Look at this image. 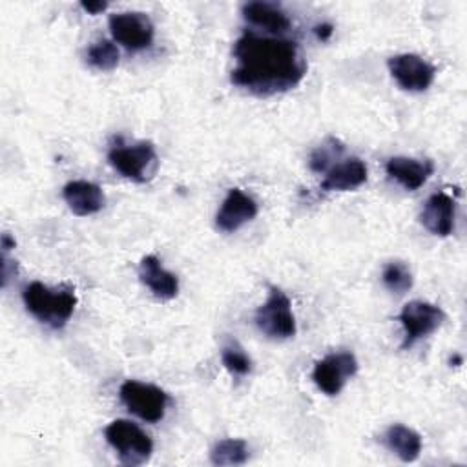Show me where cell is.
I'll return each mask as SVG.
<instances>
[{"label": "cell", "mask_w": 467, "mask_h": 467, "mask_svg": "<svg viewBox=\"0 0 467 467\" xmlns=\"http://www.w3.org/2000/svg\"><path fill=\"white\" fill-rule=\"evenodd\" d=\"M230 80L255 95L288 91L305 77L306 66L294 40L246 31L234 46Z\"/></svg>", "instance_id": "1"}, {"label": "cell", "mask_w": 467, "mask_h": 467, "mask_svg": "<svg viewBox=\"0 0 467 467\" xmlns=\"http://www.w3.org/2000/svg\"><path fill=\"white\" fill-rule=\"evenodd\" d=\"M22 299L27 312L51 328L64 327L73 316L77 305V296L73 288H49L40 281L29 283L22 292Z\"/></svg>", "instance_id": "2"}, {"label": "cell", "mask_w": 467, "mask_h": 467, "mask_svg": "<svg viewBox=\"0 0 467 467\" xmlns=\"http://www.w3.org/2000/svg\"><path fill=\"white\" fill-rule=\"evenodd\" d=\"M104 438L124 465H142L153 452L151 438L128 420H113L104 429Z\"/></svg>", "instance_id": "3"}, {"label": "cell", "mask_w": 467, "mask_h": 467, "mask_svg": "<svg viewBox=\"0 0 467 467\" xmlns=\"http://www.w3.org/2000/svg\"><path fill=\"white\" fill-rule=\"evenodd\" d=\"M109 164L126 179L148 182L157 170V151L153 142L139 140L135 144H115L108 151Z\"/></svg>", "instance_id": "4"}, {"label": "cell", "mask_w": 467, "mask_h": 467, "mask_svg": "<svg viewBox=\"0 0 467 467\" xmlns=\"http://www.w3.org/2000/svg\"><path fill=\"white\" fill-rule=\"evenodd\" d=\"M255 327L272 339H288L296 334V317L288 296L277 288H268L266 301L255 310Z\"/></svg>", "instance_id": "5"}, {"label": "cell", "mask_w": 467, "mask_h": 467, "mask_svg": "<svg viewBox=\"0 0 467 467\" xmlns=\"http://www.w3.org/2000/svg\"><path fill=\"white\" fill-rule=\"evenodd\" d=\"M120 401L126 405V409L135 414L137 418L155 423L164 418L166 405H168V394L151 385V383H142L137 379H126L120 389Z\"/></svg>", "instance_id": "6"}, {"label": "cell", "mask_w": 467, "mask_h": 467, "mask_svg": "<svg viewBox=\"0 0 467 467\" xmlns=\"http://www.w3.org/2000/svg\"><path fill=\"white\" fill-rule=\"evenodd\" d=\"M401 327H403V341L401 348L412 347L416 341L431 336L445 319V314L440 306L427 303V301H409L400 316H398Z\"/></svg>", "instance_id": "7"}, {"label": "cell", "mask_w": 467, "mask_h": 467, "mask_svg": "<svg viewBox=\"0 0 467 467\" xmlns=\"http://www.w3.org/2000/svg\"><path fill=\"white\" fill-rule=\"evenodd\" d=\"M109 31L115 42L126 49L139 51L151 46L153 40V24L148 15L139 11L115 13L108 20Z\"/></svg>", "instance_id": "8"}, {"label": "cell", "mask_w": 467, "mask_h": 467, "mask_svg": "<svg viewBox=\"0 0 467 467\" xmlns=\"http://www.w3.org/2000/svg\"><path fill=\"white\" fill-rule=\"evenodd\" d=\"M358 370V361L352 352H332L319 359L312 370V379L327 396H336L345 387L347 379Z\"/></svg>", "instance_id": "9"}, {"label": "cell", "mask_w": 467, "mask_h": 467, "mask_svg": "<svg viewBox=\"0 0 467 467\" xmlns=\"http://www.w3.org/2000/svg\"><path fill=\"white\" fill-rule=\"evenodd\" d=\"M387 66L392 78L405 91H425L436 75L434 66L414 53L394 55L387 60Z\"/></svg>", "instance_id": "10"}, {"label": "cell", "mask_w": 467, "mask_h": 467, "mask_svg": "<svg viewBox=\"0 0 467 467\" xmlns=\"http://www.w3.org/2000/svg\"><path fill=\"white\" fill-rule=\"evenodd\" d=\"M255 215H257V202L239 188H232L226 193L221 208L217 210L215 224L219 230L230 234L239 230Z\"/></svg>", "instance_id": "11"}, {"label": "cell", "mask_w": 467, "mask_h": 467, "mask_svg": "<svg viewBox=\"0 0 467 467\" xmlns=\"http://www.w3.org/2000/svg\"><path fill=\"white\" fill-rule=\"evenodd\" d=\"M454 201L445 192L432 193L420 213L421 224L434 235L447 237L454 230Z\"/></svg>", "instance_id": "12"}, {"label": "cell", "mask_w": 467, "mask_h": 467, "mask_svg": "<svg viewBox=\"0 0 467 467\" xmlns=\"http://www.w3.org/2000/svg\"><path fill=\"white\" fill-rule=\"evenodd\" d=\"M62 197L69 210L80 217L97 213L106 201L100 186L89 181H69L62 188Z\"/></svg>", "instance_id": "13"}, {"label": "cell", "mask_w": 467, "mask_h": 467, "mask_svg": "<svg viewBox=\"0 0 467 467\" xmlns=\"http://www.w3.org/2000/svg\"><path fill=\"white\" fill-rule=\"evenodd\" d=\"M385 170L405 190L412 192L425 184V181L434 171V164L429 159L420 161V159H410V157H390L385 164Z\"/></svg>", "instance_id": "14"}, {"label": "cell", "mask_w": 467, "mask_h": 467, "mask_svg": "<svg viewBox=\"0 0 467 467\" xmlns=\"http://www.w3.org/2000/svg\"><path fill=\"white\" fill-rule=\"evenodd\" d=\"M139 277L159 299H171L179 292L177 275L168 272L155 255H144L140 259Z\"/></svg>", "instance_id": "15"}, {"label": "cell", "mask_w": 467, "mask_h": 467, "mask_svg": "<svg viewBox=\"0 0 467 467\" xmlns=\"http://www.w3.org/2000/svg\"><path fill=\"white\" fill-rule=\"evenodd\" d=\"M367 181V166L361 159L352 157L341 162H336L327 170V175L321 182L325 192H347L361 186Z\"/></svg>", "instance_id": "16"}, {"label": "cell", "mask_w": 467, "mask_h": 467, "mask_svg": "<svg viewBox=\"0 0 467 467\" xmlns=\"http://www.w3.org/2000/svg\"><path fill=\"white\" fill-rule=\"evenodd\" d=\"M243 16L254 27L265 33L279 35L290 27L288 15L275 4L270 2H248L243 5Z\"/></svg>", "instance_id": "17"}, {"label": "cell", "mask_w": 467, "mask_h": 467, "mask_svg": "<svg viewBox=\"0 0 467 467\" xmlns=\"http://www.w3.org/2000/svg\"><path fill=\"white\" fill-rule=\"evenodd\" d=\"M383 443L385 447L396 454L401 462H414L421 452V436L401 423H392L383 432Z\"/></svg>", "instance_id": "18"}, {"label": "cell", "mask_w": 467, "mask_h": 467, "mask_svg": "<svg viewBox=\"0 0 467 467\" xmlns=\"http://www.w3.org/2000/svg\"><path fill=\"white\" fill-rule=\"evenodd\" d=\"M248 460V445L241 438H224L210 451L213 465H241Z\"/></svg>", "instance_id": "19"}, {"label": "cell", "mask_w": 467, "mask_h": 467, "mask_svg": "<svg viewBox=\"0 0 467 467\" xmlns=\"http://www.w3.org/2000/svg\"><path fill=\"white\" fill-rule=\"evenodd\" d=\"M345 146L341 140H337L336 137H327L319 146L314 148V151L310 153V161L308 166L312 171L321 173L327 171L328 168H332L336 162V159L343 153Z\"/></svg>", "instance_id": "20"}, {"label": "cell", "mask_w": 467, "mask_h": 467, "mask_svg": "<svg viewBox=\"0 0 467 467\" xmlns=\"http://www.w3.org/2000/svg\"><path fill=\"white\" fill-rule=\"evenodd\" d=\"M86 60L91 67L99 71H109L119 64V49L113 42L100 38L88 47Z\"/></svg>", "instance_id": "21"}, {"label": "cell", "mask_w": 467, "mask_h": 467, "mask_svg": "<svg viewBox=\"0 0 467 467\" xmlns=\"http://www.w3.org/2000/svg\"><path fill=\"white\" fill-rule=\"evenodd\" d=\"M381 281L389 292L401 296L412 286V274L405 263L390 261L383 266Z\"/></svg>", "instance_id": "22"}, {"label": "cell", "mask_w": 467, "mask_h": 467, "mask_svg": "<svg viewBox=\"0 0 467 467\" xmlns=\"http://www.w3.org/2000/svg\"><path fill=\"white\" fill-rule=\"evenodd\" d=\"M224 368L235 376H246L252 370V359L237 341H228L221 350Z\"/></svg>", "instance_id": "23"}, {"label": "cell", "mask_w": 467, "mask_h": 467, "mask_svg": "<svg viewBox=\"0 0 467 467\" xmlns=\"http://www.w3.org/2000/svg\"><path fill=\"white\" fill-rule=\"evenodd\" d=\"M80 7L88 13H91V15H97V13H100L108 7V2H102V0H99V2H80Z\"/></svg>", "instance_id": "24"}, {"label": "cell", "mask_w": 467, "mask_h": 467, "mask_svg": "<svg viewBox=\"0 0 467 467\" xmlns=\"http://www.w3.org/2000/svg\"><path fill=\"white\" fill-rule=\"evenodd\" d=\"M332 26L330 24H319V26H316L314 27V33L317 35V38H321V40H327L330 35H332Z\"/></svg>", "instance_id": "25"}, {"label": "cell", "mask_w": 467, "mask_h": 467, "mask_svg": "<svg viewBox=\"0 0 467 467\" xmlns=\"http://www.w3.org/2000/svg\"><path fill=\"white\" fill-rule=\"evenodd\" d=\"M11 248H15V239L5 232L2 234V254H7Z\"/></svg>", "instance_id": "26"}]
</instances>
